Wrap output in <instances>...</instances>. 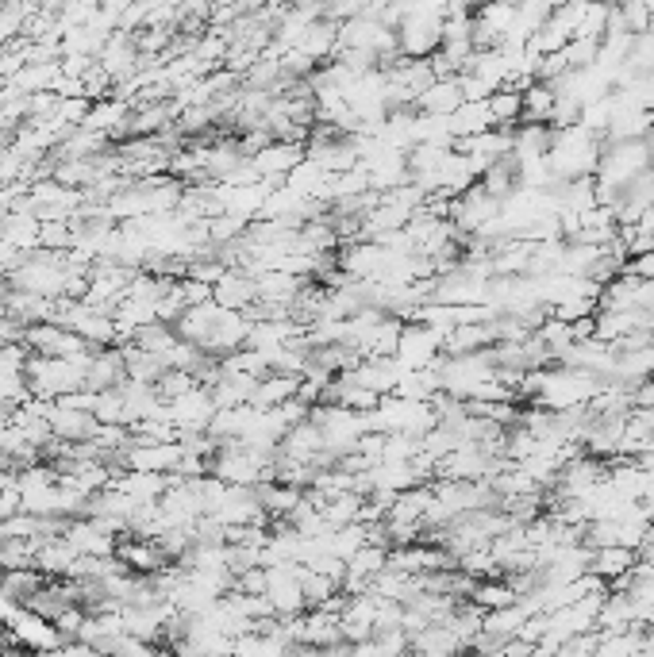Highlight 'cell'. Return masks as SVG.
<instances>
[{
	"label": "cell",
	"mask_w": 654,
	"mask_h": 657,
	"mask_svg": "<svg viewBox=\"0 0 654 657\" xmlns=\"http://www.w3.org/2000/svg\"><path fill=\"white\" fill-rule=\"evenodd\" d=\"M524 97V112H520V123H551V112H554V93L551 81H531L528 89L520 93Z\"/></svg>",
	"instance_id": "9a60e30c"
},
{
	"label": "cell",
	"mask_w": 654,
	"mask_h": 657,
	"mask_svg": "<svg viewBox=\"0 0 654 657\" xmlns=\"http://www.w3.org/2000/svg\"><path fill=\"white\" fill-rule=\"evenodd\" d=\"M470 600H474L481 611H489V608H504V604H516L520 596H516V588L504 581V577H485V581L474 584Z\"/></svg>",
	"instance_id": "ffe728a7"
},
{
	"label": "cell",
	"mask_w": 654,
	"mask_h": 657,
	"mask_svg": "<svg viewBox=\"0 0 654 657\" xmlns=\"http://www.w3.org/2000/svg\"><path fill=\"white\" fill-rule=\"evenodd\" d=\"M554 127L551 123H516V146H512V158L524 162V158H539L551 150Z\"/></svg>",
	"instance_id": "7c38bea8"
},
{
	"label": "cell",
	"mask_w": 654,
	"mask_h": 657,
	"mask_svg": "<svg viewBox=\"0 0 654 657\" xmlns=\"http://www.w3.org/2000/svg\"><path fill=\"white\" fill-rule=\"evenodd\" d=\"M212 300L227 308V312H247L254 300H258V277H254L251 269L243 266H227V273L212 285Z\"/></svg>",
	"instance_id": "8992f818"
},
{
	"label": "cell",
	"mask_w": 654,
	"mask_h": 657,
	"mask_svg": "<svg viewBox=\"0 0 654 657\" xmlns=\"http://www.w3.org/2000/svg\"><path fill=\"white\" fill-rule=\"evenodd\" d=\"M489 127H493V116H489V104H485V100H462L451 112L454 139H462V135H481V131H489Z\"/></svg>",
	"instance_id": "5bb4252c"
},
{
	"label": "cell",
	"mask_w": 654,
	"mask_h": 657,
	"mask_svg": "<svg viewBox=\"0 0 654 657\" xmlns=\"http://www.w3.org/2000/svg\"><path fill=\"white\" fill-rule=\"evenodd\" d=\"M485 104H489L493 127H516V123H520V112H524V97H520V89H508V85H501L497 93H489V97H485Z\"/></svg>",
	"instance_id": "ac0fdd59"
},
{
	"label": "cell",
	"mask_w": 654,
	"mask_h": 657,
	"mask_svg": "<svg viewBox=\"0 0 654 657\" xmlns=\"http://www.w3.org/2000/svg\"><path fill=\"white\" fill-rule=\"evenodd\" d=\"M93 354V350H89ZM89 354L85 358H51V354H35L24 365L27 389L39 400H62L70 392L85 389V365H89Z\"/></svg>",
	"instance_id": "6da1fadb"
},
{
	"label": "cell",
	"mask_w": 654,
	"mask_h": 657,
	"mask_svg": "<svg viewBox=\"0 0 654 657\" xmlns=\"http://www.w3.org/2000/svg\"><path fill=\"white\" fill-rule=\"evenodd\" d=\"M166 415L174 419L181 435H189V431H204V427H208V419L216 415V396H212L208 385H197V389L181 392L177 400H170V404H166Z\"/></svg>",
	"instance_id": "5b68a950"
},
{
	"label": "cell",
	"mask_w": 654,
	"mask_h": 657,
	"mask_svg": "<svg viewBox=\"0 0 654 657\" xmlns=\"http://www.w3.org/2000/svg\"><path fill=\"white\" fill-rule=\"evenodd\" d=\"M635 561H639V550H635V546H601V550H593L589 569H593L597 577H604V581H612V577L628 573Z\"/></svg>",
	"instance_id": "4fadbf2b"
},
{
	"label": "cell",
	"mask_w": 654,
	"mask_h": 657,
	"mask_svg": "<svg viewBox=\"0 0 654 657\" xmlns=\"http://www.w3.org/2000/svg\"><path fill=\"white\" fill-rule=\"evenodd\" d=\"M478 185L485 193L497 196V200H504V196L520 185V166H516V158H512V154H508V158H497V162L478 177Z\"/></svg>",
	"instance_id": "e0dca14e"
},
{
	"label": "cell",
	"mask_w": 654,
	"mask_h": 657,
	"mask_svg": "<svg viewBox=\"0 0 654 657\" xmlns=\"http://www.w3.org/2000/svg\"><path fill=\"white\" fill-rule=\"evenodd\" d=\"M24 342L35 354H51V358H85L93 346L77 335L74 327L66 323H54V319H39V323H27Z\"/></svg>",
	"instance_id": "7a4b0ae2"
},
{
	"label": "cell",
	"mask_w": 654,
	"mask_h": 657,
	"mask_svg": "<svg viewBox=\"0 0 654 657\" xmlns=\"http://www.w3.org/2000/svg\"><path fill=\"white\" fill-rule=\"evenodd\" d=\"M462 100H466L462 97V81H458V73H454V77H435L428 89L416 97L412 108H416V112H431V116H451Z\"/></svg>",
	"instance_id": "9c48e42d"
},
{
	"label": "cell",
	"mask_w": 654,
	"mask_h": 657,
	"mask_svg": "<svg viewBox=\"0 0 654 657\" xmlns=\"http://www.w3.org/2000/svg\"><path fill=\"white\" fill-rule=\"evenodd\" d=\"M493 216H501V200L493 193H485L478 181L466 189V193H458L451 200V219L458 231H466V235H474L481 231V223H489Z\"/></svg>",
	"instance_id": "277c9868"
},
{
	"label": "cell",
	"mask_w": 654,
	"mask_h": 657,
	"mask_svg": "<svg viewBox=\"0 0 654 657\" xmlns=\"http://www.w3.org/2000/svg\"><path fill=\"white\" fill-rule=\"evenodd\" d=\"M620 273H631L639 281H654V250H643V254H631Z\"/></svg>",
	"instance_id": "7402d4cb"
},
{
	"label": "cell",
	"mask_w": 654,
	"mask_h": 657,
	"mask_svg": "<svg viewBox=\"0 0 654 657\" xmlns=\"http://www.w3.org/2000/svg\"><path fill=\"white\" fill-rule=\"evenodd\" d=\"M258 177H266V181H285L289 170L304 162V143H289V139H270V143L262 146L258 154L251 158Z\"/></svg>",
	"instance_id": "52a82bcc"
},
{
	"label": "cell",
	"mask_w": 654,
	"mask_h": 657,
	"mask_svg": "<svg viewBox=\"0 0 654 657\" xmlns=\"http://www.w3.org/2000/svg\"><path fill=\"white\" fill-rule=\"evenodd\" d=\"M412 650H420V654H454V650H466V642L447 623H428L424 631L412 634Z\"/></svg>",
	"instance_id": "2e32d148"
},
{
	"label": "cell",
	"mask_w": 654,
	"mask_h": 657,
	"mask_svg": "<svg viewBox=\"0 0 654 657\" xmlns=\"http://www.w3.org/2000/svg\"><path fill=\"white\" fill-rule=\"evenodd\" d=\"M443 339H447V331H439L431 323H420V319H412V323L404 319L401 342H397V362L404 369H424V365H431L443 354Z\"/></svg>",
	"instance_id": "3957f363"
},
{
	"label": "cell",
	"mask_w": 654,
	"mask_h": 657,
	"mask_svg": "<svg viewBox=\"0 0 654 657\" xmlns=\"http://www.w3.org/2000/svg\"><path fill=\"white\" fill-rule=\"evenodd\" d=\"M227 308H220L216 300H201V304H185L181 308V316L174 319V331L181 335V339L197 342V346H204V339L212 335V327L220 323V316H224Z\"/></svg>",
	"instance_id": "ba28073f"
},
{
	"label": "cell",
	"mask_w": 654,
	"mask_h": 657,
	"mask_svg": "<svg viewBox=\"0 0 654 657\" xmlns=\"http://www.w3.org/2000/svg\"><path fill=\"white\" fill-rule=\"evenodd\" d=\"M47 581H51V577H47L39 565H12V569L0 573V592H4L8 600L24 604L27 596H35Z\"/></svg>",
	"instance_id": "8fae6325"
},
{
	"label": "cell",
	"mask_w": 654,
	"mask_h": 657,
	"mask_svg": "<svg viewBox=\"0 0 654 657\" xmlns=\"http://www.w3.org/2000/svg\"><path fill=\"white\" fill-rule=\"evenodd\" d=\"M297 389H301V373H281V369H270V373L254 385L251 404L258 408V412H266V408H277V404L293 400Z\"/></svg>",
	"instance_id": "30bf717a"
},
{
	"label": "cell",
	"mask_w": 654,
	"mask_h": 657,
	"mask_svg": "<svg viewBox=\"0 0 654 657\" xmlns=\"http://www.w3.org/2000/svg\"><path fill=\"white\" fill-rule=\"evenodd\" d=\"M201 381H197V373H189V369H166L158 381H154V389H158V396L170 404V400H177L181 392L197 389Z\"/></svg>",
	"instance_id": "44dd1931"
},
{
	"label": "cell",
	"mask_w": 654,
	"mask_h": 657,
	"mask_svg": "<svg viewBox=\"0 0 654 657\" xmlns=\"http://www.w3.org/2000/svg\"><path fill=\"white\" fill-rule=\"evenodd\" d=\"M531 611L516 600V604H504V608H489L481 615V631H493V634H504V638H512V634L520 631V623L528 619Z\"/></svg>",
	"instance_id": "d6986e66"
}]
</instances>
